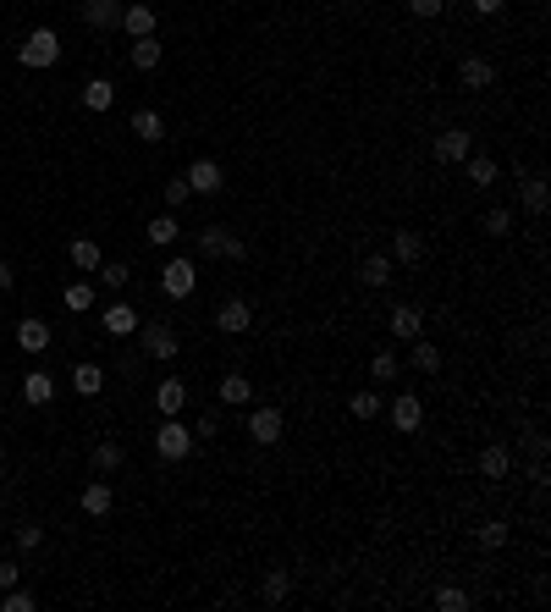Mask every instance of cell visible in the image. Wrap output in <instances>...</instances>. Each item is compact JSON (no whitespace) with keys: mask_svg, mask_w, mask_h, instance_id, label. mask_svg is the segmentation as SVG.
<instances>
[{"mask_svg":"<svg viewBox=\"0 0 551 612\" xmlns=\"http://www.w3.org/2000/svg\"><path fill=\"white\" fill-rule=\"evenodd\" d=\"M17 61H22L28 72L55 67V61H61V34H55V28H34V34H28V39L17 45Z\"/></svg>","mask_w":551,"mask_h":612,"instance_id":"6da1fadb","label":"cell"},{"mask_svg":"<svg viewBox=\"0 0 551 612\" xmlns=\"http://www.w3.org/2000/svg\"><path fill=\"white\" fill-rule=\"evenodd\" d=\"M469 155H474V133H469V127H441V133L430 138V160H436V166H463Z\"/></svg>","mask_w":551,"mask_h":612,"instance_id":"7a4b0ae2","label":"cell"},{"mask_svg":"<svg viewBox=\"0 0 551 612\" xmlns=\"http://www.w3.org/2000/svg\"><path fill=\"white\" fill-rule=\"evenodd\" d=\"M193 243H199V254H210V260H232V265L248 260V243L232 238L226 227H215V221H210V227H199V238H193Z\"/></svg>","mask_w":551,"mask_h":612,"instance_id":"3957f363","label":"cell"},{"mask_svg":"<svg viewBox=\"0 0 551 612\" xmlns=\"http://www.w3.org/2000/svg\"><path fill=\"white\" fill-rule=\"evenodd\" d=\"M193 287H199V265L193 260H166V271H160V293H166L171 304L193 298Z\"/></svg>","mask_w":551,"mask_h":612,"instance_id":"277c9868","label":"cell"},{"mask_svg":"<svg viewBox=\"0 0 551 612\" xmlns=\"http://www.w3.org/2000/svg\"><path fill=\"white\" fill-rule=\"evenodd\" d=\"M193 447H199V441H193V431H188L182 420H166V425L154 431V453L166 458V464H182V458L193 453Z\"/></svg>","mask_w":551,"mask_h":612,"instance_id":"5b68a950","label":"cell"},{"mask_svg":"<svg viewBox=\"0 0 551 612\" xmlns=\"http://www.w3.org/2000/svg\"><path fill=\"white\" fill-rule=\"evenodd\" d=\"M138 348L144 359H177V331L166 320H138Z\"/></svg>","mask_w":551,"mask_h":612,"instance_id":"8992f818","label":"cell"},{"mask_svg":"<svg viewBox=\"0 0 551 612\" xmlns=\"http://www.w3.org/2000/svg\"><path fill=\"white\" fill-rule=\"evenodd\" d=\"M281 436H287V414L281 408H248V441L276 447Z\"/></svg>","mask_w":551,"mask_h":612,"instance_id":"52a82bcc","label":"cell"},{"mask_svg":"<svg viewBox=\"0 0 551 612\" xmlns=\"http://www.w3.org/2000/svg\"><path fill=\"white\" fill-rule=\"evenodd\" d=\"M78 12H83V22L94 28V34H116L127 0H78Z\"/></svg>","mask_w":551,"mask_h":612,"instance_id":"ba28073f","label":"cell"},{"mask_svg":"<svg viewBox=\"0 0 551 612\" xmlns=\"http://www.w3.org/2000/svg\"><path fill=\"white\" fill-rule=\"evenodd\" d=\"M419 425H425V398H419V392H397L392 398V431L397 436H413Z\"/></svg>","mask_w":551,"mask_h":612,"instance_id":"9c48e42d","label":"cell"},{"mask_svg":"<svg viewBox=\"0 0 551 612\" xmlns=\"http://www.w3.org/2000/svg\"><path fill=\"white\" fill-rule=\"evenodd\" d=\"M215 326H221L226 337H243V331H254V304H248V298H226V304L215 309Z\"/></svg>","mask_w":551,"mask_h":612,"instance_id":"30bf717a","label":"cell"},{"mask_svg":"<svg viewBox=\"0 0 551 612\" xmlns=\"http://www.w3.org/2000/svg\"><path fill=\"white\" fill-rule=\"evenodd\" d=\"M474 469H480L485 480H507V474H513V447H507V441H485L480 458H474Z\"/></svg>","mask_w":551,"mask_h":612,"instance_id":"8fae6325","label":"cell"},{"mask_svg":"<svg viewBox=\"0 0 551 612\" xmlns=\"http://www.w3.org/2000/svg\"><path fill=\"white\" fill-rule=\"evenodd\" d=\"M154 28H160V12L149 6V0H133V6L121 12V34H127V39H149Z\"/></svg>","mask_w":551,"mask_h":612,"instance_id":"7c38bea8","label":"cell"},{"mask_svg":"<svg viewBox=\"0 0 551 612\" xmlns=\"http://www.w3.org/2000/svg\"><path fill=\"white\" fill-rule=\"evenodd\" d=\"M215 398H221L226 408H248V403H254V381H248L243 370H226L221 386H215Z\"/></svg>","mask_w":551,"mask_h":612,"instance_id":"4fadbf2b","label":"cell"},{"mask_svg":"<svg viewBox=\"0 0 551 612\" xmlns=\"http://www.w3.org/2000/svg\"><path fill=\"white\" fill-rule=\"evenodd\" d=\"M138 320H144V314H138L133 304H121V298H116L111 309H100V326H105L111 337H133V331H138Z\"/></svg>","mask_w":551,"mask_h":612,"instance_id":"5bb4252c","label":"cell"},{"mask_svg":"<svg viewBox=\"0 0 551 612\" xmlns=\"http://www.w3.org/2000/svg\"><path fill=\"white\" fill-rule=\"evenodd\" d=\"M50 320H39V314H28V320H17V348L22 353H45L50 348Z\"/></svg>","mask_w":551,"mask_h":612,"instance_id":"9a60e30c","label":"cell"},{"mask_svg":"<svg viewBox=\"0 0 551 612\" xmlns=\"http://www.w3.org/2000/svg\"><path fill=\"white\" fill-rule=\"evenodd\" d=\"M458 83L480 94V88H491V83H497V67H491L485 55H463V61H458Z\"/></svg>","mask_w":551,"mask_h":612,"instance_id":"2e32d148","label":"cell"},{"mask_svg":"<svg viewBox=\"0 0 551 612\" xmlns=\"http://www.w3.org/2000/svg\"><path fill=\"white\" fill-rule=\"evenodd\" d=\"M182 177H188V188H193V193H221V188H226V172L215 166V160H193V166H188Z\"/></svg>","mask_w":551,"mask_h":612,"instance_id":"e0dca14e","label":"cell"},{"mask_svg":"<svg viewBox=\"0 0 551 612\" xmlns=\"http://www.w3.org/2000/svg\"><path fill=\"white\" fill-rule=\"evenodd\" d=\"M419 260H425V238L413 227H397L392 232V265H419Z\"/></svg>","mask_w":551,"mask_h":612,"instance_id":"ac0fdd59","label":"cell"},{"mask_svg":"<svg viewBox=\"0 0 551 612\" xmlns=\"http://www.w3.org/2000/svg\"><path fill=\"white\" fill-rule=\"evenodd\" d=\"M287 596H293V574H287V568H265V574H259V601H265V607H281Z\"/></svg>","mask_w":551,"mask_h":612,"instance_id":"d6986e66","label":"cell"},{"mask_svg":"<svg viewBox=\"0 0 551 612\" xmlns=\"http://www.w3.org/2000/svg\"><path fill=\"white\" fill-rule=\"evenodd\" d=\"M518 205H524V215H546L551 210V193H546V177H524V182H518Z\"/></svg>","mask_w":551,"mask_h":612,"instance_id":"ffe728a7","label":"cell"},{"mask_svg":"<svg viewBox=\"0 0 551 612\" xmlns=\"http://www.w3.org/2000/svg\"><path fill=\"white\" fill-rule=\"evenodd\" d=\"M182 403H188V386H182L177 375H166V381L154 386V408L166 414V420H177V414H182Z\"/></svg>","mask_w":551,"mask_h":612,"instance_id":"44dd1931","label":"cell"},{"mask_svg":"<svg viewBox=\"0 0 551 612\" xmlns=\"http://www.w3.org/2000/svg\"><path fill=\"white\" fill-rule=\"evenodd\" d=\"M127 127H133V138H144V144H160V138H166V116H160L154 105L133 111V122H127Z\"/></svg>","mask_w":551,"mask_h":612,"instance_id":"7402d4cb","label":"cell"},{"mask_svg":"<svg viewBox=\"0 0 551 612\" xmlns=\"http://www.w3.org/2000/svg\"><path fill=\"white\" fill-rule=\"evenodd\" d=\"M408 365H413L419 375H436L447 359H441V348H436L430 337H413V348H408Z\"/></svg>","mask_w":551,"mask_h":612,"instance_id":"603a6c76","label":"cell"},{"mask_svg":"<svg viewBox=\"0 0 551 612\" xmlns=\"http://www.w3.org/2000/svg\"><path fill=\"white\" fill-rule=\"evenodd\" d=\"M463 177L485 193V188H497V177H502V172H497V160H491V155H469V160H463Z\"/></svg>","mask_w":551,"mask_h":612,"instance_id":"cb8c5ba5","label":"cell"},{"mask_svg":"<svg viewBox=\"0 0 551 612\" xmlns=\"http://www.w3.org/2000/svg\"><path fill=\"white\" fill-rule=\"evenodd\" d=\"M72 392L100 398V392H105V370H100V365H88V359H83V365H72Z\"/></svg>","mask_w":551,"mask_h":612,"instance_id":"d4e9b609","label":"cell"},{"mask_svg":"<svg viewBox=\"0 0 551 612\" xmlns=\"http://www.w3.org/2000/svg\"><path fill=\"white\" fill-rule=\"evenodd\" d=\"M392 337H403V342H413V337H425V314H419L413 304L392 309Z\"/></svg>","mask_w":551,"mask_h":612,"instance_id":"484cf974","label":"cell"},{"mask_svg":"<svg viewBox=\"0 0 551 612\" xmlns=\"http://www.w3.org/2000/svg\"><path fill=\"white\" fill-rule=\"evenodd\" d=\"M392 254H370V260H359V281L364 287H386V281H392Z\"/></svg>","mask_w":551,"mask_h":612,"instance_id":"4316f807","label":"cell"},{"mask_svg":"<svg viewBox=\"0 0 551 612\" xmlns=\"http://www.w3.org/2000/svg\"><path fill=\"white\" fill-rule=\"evenodd\" d=\"M127 55H133V67H138V72H154L160 61H166V45L149 34V39H133V50H127Z\"/></svg>","mask_w":551,"mask_h":612,"instance_id":"83f0119b","label":"cell"},{"mask_svg":"<svg viewBox=\"0 0 551 612\" xmlns=\"http://www.w3.org/2000/svg\"><path fill=\"white\" fill-rule=\"evenodd\" d=\"M111 105H116V83L111 78L83 83V111H111Z\"/></svg>","mask_w":551,"mask_h":612,"instance_id":"f1b7e54d","label":"cell"},{"mask_svg":"<svg viewBox=\"0 0 551 612\" xmlns=\"http://www.w3.org/2000/svg\"><path fill=\"white\" fill-rule=\"evenodd\" d=\"M22 398L34 403V408H45V403L55 398V381H50L45 370H28V375H22Z\"/></svg>","mask_w":551,"mask_h":612,"instance_id":"f546056e","label":"cell"},{"mask_svg":"<svg viewBox=\"0 0 551 612\" xmlns=\"http://www.w3.org/2000/svg\"><path fill=\"white\" fill-rule=\"evenodd\" d=\"M507 541H513V535H507V519H485V524L474 530V546H480V552H502Z\"/></svg>","mask_w":551,"mask_h":612,"instance_id":"4dcf8cb0","label":"cell"},{"mask_svg":"<svg viewBox=\"0 0 551 612\" xmlns=\"http://www.w3.org/2000/svg\"><path fill=\"white\" fill-rule=\"evenodd\" d=\"M111 507H116V491L111 486H83V513H88V519H105Z\"/></svg>","mask_w":551,"mask_h":612,"instance_id":"1f68e13d","label":"cell"},{"mask_svg":"<svg viewBox=\"0 0 551 612\" xmlns=\"http://www.w3.org/2000/svg\"><path fill=\"white\" fill-rule=\"evenodd\" d=\"M430 607H436V612H469V607H474V596H469V591H458V585H441V591L430 596Z\"/></svg>","mask_w":551,"mask_h":612,"instance_id":"d6a6232c","label":"cell"},{"mask_svg":"<svg viewBox=\"0 0 551 612\" xmlns=\"http://www.w3.org/2000/svg\"><path fill=\"white\" fill-rule=\"evenodd\" d=\"M61 304H67L72 314H83V309H94V281H67V293H61Z\"/></svg>","mask_w":551,"mask_h":612,"instance_id":"836d02e7","label":"cell"},{"mask_svg":"<svg viewBox=\"0 0 551 612\" xmlns=\"http://www.w3.org/2000/svg\"><path fill=\"white\" fill-rule=\"evenodd\" d=\"M177 232H182V227H177V215H171V210L149 221V243H154V248H171V243H177Z\"/></svg>","mask_w":551,"mask_h":612,"instance_id":"e575fe53","label":"cell"},{"mask_svg":"<svg viewBox=\"0 0 551 612\" xmlns=\"http://www.w3.org/2000/svg\"><path fill=\"white\" fill-rule=\"evenodd\" d=\"M100 260H105V254H100L94 238H72V265L78 271H100Z\"/></svg>","mask_w":551,"mask_h":612,"instance_id":"d590c367","label":"cell"},{"mask_svg":"<svg viewBox=\"0 0 551 612\" xmlns=\"http://www.w3.org/2000/svg\"><path fill=\"white\" fill-rule=\"evenodd\" d=\"M480 227L491 232V238H507V232H513V210H507V205H491V210L480 215Z\"/></svg>","mask_w":551,"mask_h":612,"instance_id":"8d00e7d4","label":"cell"},{"mask_svg":"<svg viewBox=\"0 0 551 612\" xmlns=\"http://www.w3.org/2000/svg\"><path fill=\"white\" fill-rule=\"evenodd\" d=\"M127 464V447H116V441H100V447H94V469H100V474H111V469H121Z\"/></svg>","mask_w":551,"mask_h":612,"instance_id":"74e56055","label":"cell"},{"mask_svg":"<svg viewBox=\"0 0 551 612\" xmlns=\"http://www.w3.org/2000/svg\"><path fill=\"white\" fill-rule=\"evenodd\" d=\"M370 375H375V381H386V386H392V381L403 375V359H397V353H375V359H370Z\"/></svg>","mask_w":551,"mask_h":612,"instance_id":"f35d334b","label":"cell"},{"mask_svg":"<svg viewBox=\"0 0 551 612\" xmlns=\"http://www.w3.org/2000/svg\"><path fill=\"white\" fill-rule=\"evenodd\" d=\"M347 414H353V420H375V414H380V392H353Z\"/></svg>","mask_w":551,"mask_h":612,"instance_id":"ab89813d","label":"cell"},{"mask_svg":"<svg viewBox=\"0 0 551 612\" xmlns=\"http://www.w3.org/2000/svg\"><path fill=\"white\" fill-rule=\"evenodd\" d=\"M100 281H105V287H116V293H121V287L133 281V265H127V260H111V265H105V260H100Z\"/></svg>","mask_w":551,"mask_h":612,"instance_id":"60d3db41","label":"cell"},{"mask_svg":"<svg viewBox=\"0 0 551 612\" xmlns=\"http://www.w3.org/2000/svg\"><path fill=\"white\" fill-rule=\"evenodd\" d=\"M193 199V188H188V177H166V210H182Z\"/></svg>","mask_w":551,"mask_h":612,"instance_id":"b9f144b4","label":"cell"},{"mask_svg":"<svg viewBox=\"0 0 551 612\" xmlns=\"http://www.w3.org/2000/svg\"><path fill=\"white\" fill-rule=\"evenodd\" d=\"M215 436H221V414H210V408H205L199 420H193V441H215Z\"/></svg>","mask_w":551,"mask_h":612,"instance_id":"7bdbcfd3","label":"cell"},{"mask_svg":"<svg viewBox=\"0 0 551 612\" xmlns=\"http://www.w3.org/2000/svg\"><path fill=\"white\" fill-rule=\"evenodd\" d=\"M0 612H34V591H6V596H0Z\"/></svg>","mask_w":551,"mask_h":612,"instance_id":"ee69618b","label":"cell"},{"mask_svg":"<svg viewBox=\"0 0 551 612\" xmlns=\"http://www.w3.org/2000/svg\"><path fill=\"white\" fill-rule=\"evenodd\" d=\"M447 12V0H408V17H419V22H436Z\"/></svg>","mask_w":551,"mask_h":612,"instance_id":"f6af8a7d","label":"cell"},{"mask_svg":"<svg viewBox=\"0 0 551 612\" xmlns=\"http://www.w3.org/2000/svg\"><path fill=\"white\" fill-rule=\"evenodd\" d=\"M39 541H45V530L22 524V530H17V552H39Z\"/></svg>","mask_w":551,"mask_h":612,"instance_id":"bcb514c9","label":"cell"},{"mask_svg":"<svg viewBox=\"0 0 551 612\" xmlns=\"http://www.w3.org/2000/svg\"><path fill=\"white\" fill-rule=\"evenodd\" d=\"M17 579H22V568H17L12 558H0V591H12V585H17Z\"/></svg>","mask_w":551,"mask_h":612,"instance_id":"7dc6e473","label":"cell"},{"mask_svg":"<svg viewBox=\"0 0 551 612\" xmlns=\"http://www.w3.org/2000/svg\"><path fill=\"white\" fill-rule=\"evenodd\" d=\"M502 6H507V0H469V12H474V17H497Z\"/></svg>","mask_w":551,"mask_h":612,"instance_id":"c3c4849f","label":"cell"},{"mask_svg":"<svg viewBox=\"0 0 551 612\" xmlns=\"http://www.w3.org/2000/svg\"><path fill=\"white\" fill-rule=\"evenodd\" d=\"M12 281H17V276H12V265H0V293H12Z\"/></svg>","mask_w":551,"mask_h":612,"instance_id":"681fc988","label":"cell"},{"mask_svg":"<svg viewBox=\"0 0 551 612\" xmlns=\"http://www.w3.org/2000/svg\"><path fill=\"white\" fill-rule=\"evenodd\" d=\"M0 6H6V0H0Z\"/></svg>","mask_w":551,"mask_h":612,"instance_id":"f907efd6","label":"cell"}]
</instances>
